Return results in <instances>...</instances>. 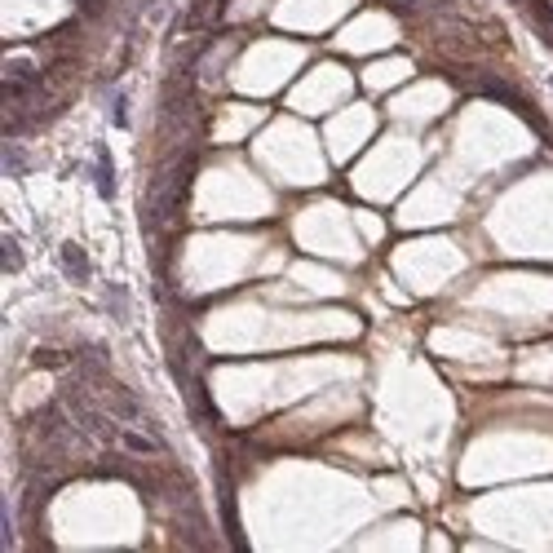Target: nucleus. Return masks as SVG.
<instances>
[{
    "label": "nucleus",
    "mask_w": 553,
    "mask_h": 553,
    "mask_svg": "<svg viewBox=\"0 0 553 553\" xmlns=\"http://www.w3.org/2000/svg\"><path fill=\"white\" fill-rule=\"evenodd\" d=\"M115 447L124 452V456H133V461H160V456L168 452L160 434H147L142 425H124V420H119V438H115Z\"/></svg>",
    "instance_id": "obj_1"
},
{
    "label": "nucleus",
    "mask_w": 553,
    "mask_h": 553,
    "mask_svg": "<svg viewBox=\"0 0 553 553\" xmlns=\"http://www.w3.org/2000/svg\"><path fill=\"white\" fill-rule=\"evenodd\" d=\"M58 257H63V274L71 283H89L93 266H89V252H84L80 244H63V248H58Z\"/></svg>",
    "instance_id": "obj_2"
},
{
    "label": "nucleus",
    "mask_w": 553,
    "mask_h": 553,
    "mask_svg": "<svg viewBox=\"0 0 553 553\" xmlns=\"http://www.w3.org/2000/svg\"><path fill=\"white\" fill-rule=\"evenodd\" d=\"M93 177H98V195L111 199L115 195V168H111V151L106 147L93 151Z\"/></svg>",
    "instance_id": "obj_3"
},
{
    "label": "nucleus",
    "mask_w": 553,
    "mask_h": 553,
    "mask_svg": "<svg viewBox=\"0 0 553 553\" xmlns=\"http://www.w3.org/2000/svg\"><path fill=\"white\" fill-rule=\"evenodd\" d=\"M0 248H5V270L9 274H18L22 270V248H18V235H0Z\"/></svg>",
    "instance_id": "obj_4"
},
{
    "label": "nucleus",
    "mask_w": 553,
    "mask_h": 553,
    "mask_svg": "<svg viewBox=\"0 0 553 553\" xmlns=\"http://www.w3.org/2000/svg\"><path fill=\"white\" fill-rule=\"evenodd\" d=\"M22 168H27V155H22V147L9 138L5 142V173H22Z\"/></svg>",
    "instance_id": "obj_5"
},
{
    "label": "nucleus",
    "mask_w": 553,
    "mask_h": 553,
    "mask_svg": "<svg viewBox=\"0 0 553 553\" xmlns=\"http://www.w3.org/2000/svg\"><path fill=\"white\" fill-rule=\"evenodd\" d=\"M106 302H111V315L119 323H129V297H124V288H106Z\"/></svg>",
    "instance_id": "obj_6"
},
{
    "label": "nucleus",
    "mask_w": 553,
    "mask_h": 553,
    "mask_svg": "<svg viewBox=\"0 0 553 553\" xmlns=\"http://www.w3.org/2000/svg\"><path fill=\"white\" fill-rule=\"evenodd\" d=\"M111 119H115V129H129V98L124 93H111Z\"/></svg>",
    "instance_id": "obj_7"
}]
</instances>
